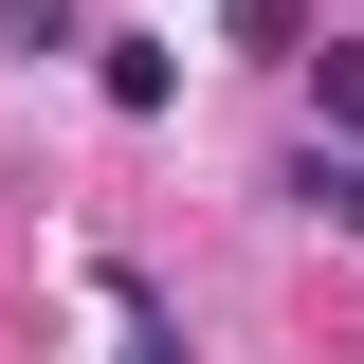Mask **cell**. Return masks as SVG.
<instances>
[{
    "instance_id": "1",
    "label": "cell",
    "mask_w": 364,
    "mask_h": 364,
    "mask_svg": "<svg viewBox=\"0 0 364 364\" xmlns=\"http://www.w3.org/2000/svg\"><path fill=\"white\" fill-rule=\"evenodd\" d=\"M310 109H328V128L364 146V37H328V55H310Z\"/></svg>"
},
{
    "instance_id": "2",
    "label": "cell",
    "mask_w": 364,
    "mask_h": 364,
    "mask_svg": "<svg viewBox=\"0 0 364 364\" xmlns=\"http://www.w3.org/2000/svg\"><path fill=\"white\" fill-rule=\"evenodd\" d=\"M310 219H328V237H364V146H346V164H310Z\"/></svg>"
}]
</instances>
